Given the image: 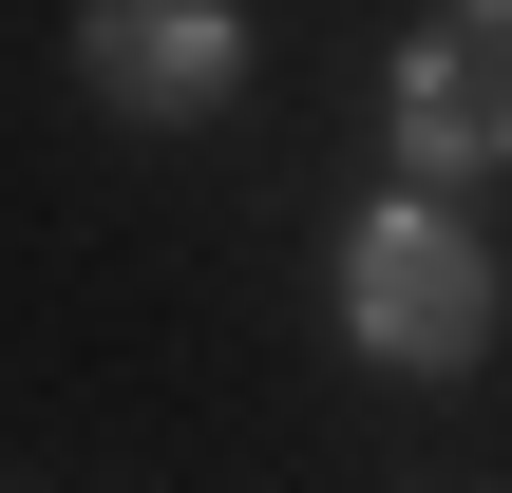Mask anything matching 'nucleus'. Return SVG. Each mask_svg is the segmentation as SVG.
Returning a JSON list of instances; mask_svg holds the SVG:
<instances>
[{"instance_id":"obj_2","label":"nucleus","mask_w":512,"mask_h":493,"mask_svg":"<svg viewBox=\"0 0 512 493\" xmlns=\"http://www.w3.org/2000/svg\"><path fill=\"white\" fill-rule=\"evenodd\" d=\"M399 133H418V171H494L512 152V19H437V38H418Z\"/></svg>"},{"instance_id":"obj_3","label":"nucleus","mask_w":512,"mask_h":493,"mask_svg":"<svg viewBox=\"0 0 512 493\" xmlns=\"http://www.w3.org/2000/svg\"><path fill=\"white\" fill-rule=\"evenodd\" d=\"M228 19H190V0H133V19H95V76L133 95V114H190V95H228Z\"/></svg>"},{"instance_id":"obj_1","label":"nucleus","mask_w":512,"mask_h":493,"mask_svg":"<svg viewBox=\"0 0 512 493\" xmlns=\"http://www.w3.org/2000/svg\"><path fill=\"white\" fill-rule=\"evenodd\" d=\"M342 323H361L380 361H475V323H494V266H475V228H437V209H380V228L342 247Z\"/></svg>"}]
</instances>
